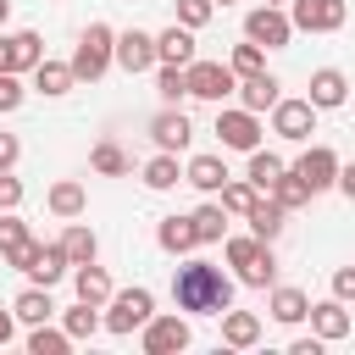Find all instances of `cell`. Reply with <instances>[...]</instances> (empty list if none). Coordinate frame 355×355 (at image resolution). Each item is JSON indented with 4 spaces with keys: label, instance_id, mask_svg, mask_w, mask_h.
<instances>
[{
    "label": "cell",
    "instance_id": "1",
    "mask_svg": "<svg viewBox=\"0 0 355 355\" xmlns=\"http://www.w3.org/2000/svg\"><path fill=\"white\" fill-rule=\"evenodd\" d=\"M172 300L189 316H222L233 305V277L222 266H211V261H183L172 272Z\"/></svg>",
    "mask_w": 355,
    "mask_h": 355
},
{
    "label": "cell",
    "instance_id": "2",
    "mask_svg": "<svg viewBox=\"0 0 355 355\" xmlns=\"http://www.w3.org/2000/svg\"><path fill=\"white\" fill-rule=\"evenodd\" d=\"M150 316H155V294H150L144 283H133V288H116V294L105 300L100 327H105V333H116V338H128V333H139Z\"/></svg>",
    "mask_w": 355,
    "mask_h": 355
},
{
    "label": "cell",
    "instance_id": "3",
    "mask_svg": "<svg viewBox=\"0 0 355 355\" xmlns=\"http://www.w3.org/2000/svg\"><path fill=\"white\" fill-rule=\"evenodd\" d=\"M111 50H116V33L105 28V22H89L83 33H78V44H72V78H83V83H94V78H105V67H111Z\"/></svg>",
    "mask_w": 355,
    "mask_h": 355
},
{
    "label": "cell",
    "instance_id": "4",
    "mask_svg": "<svg viewBox=\"0 0 355 355\" xmlns=\"http://www.w3.org/2000/svg\"><path fill=\"white\" fill-rule=\"evenodd\" d=\"M244 39L261 44V50H288V39H294L288 6H255V11L244 17Z\"/></svg>",
    "mask_w": 355,
    "mask_h": 355
},
{
    "label": "cell",
    "instance_id": "5",
    "mask_svg": "<svg viewBox=\"0 0 355 355\" xmlns=\"http://www.w3.org/2000/svg\"><path fill=\"white\" fill-rule=\"evenodd\" d=\"M183 78H189V94H194V100H211V105H222V100L239 89V78H233L227 61H200V55H194V61L183 67Z\"/></svg>",
    "mask_w": 355,
    "mask_h": 355
},
{
    "label": "cell",
    "instance_id": "6",
    "mask_svg": "<svg viewBox=\"0 0 355 355\" xmlns=\"http://www.w3.org/2000/svg\"><path fill=\"white\" fill-rule=\"evenodd\" d=\"M139 333H144V338H139V344H144V355H178V349H189V344H194L189 316H161V311H155Z\"/></svg>",
    "mask_w": 355,
    "mask_h": 355
},
{
    "label": "cell",
    "instance_id": "7",
    "mask_svg": "<svg viewBox=\"0 0 355 355\" xmlns=\"http://www.w3.org/2000/svg\"><path fill=\"white\" fill-rule=\"evenodd\" d=\"M349 17L344 0H288V22L294 33H338Z\"/></svg>",
    "mask_w": 355,
    "mask_h": 355
},
{
    "label": "cell",
    "instance_id": "8",
    "mask_svg": "<svg viewBox=\"0 0 355 355\" xmlns=\"http://www.w3.org/2000/svg\"><path fill=\"white\" fill-rule=\"evenodd\" d=\"M261 116L255 111H244V105H233V111H216V139H222V150H239V155H250L255 144H261Z\"/></svg>",
    "mask_w": 355,
    "mask_h": 355
},
{
    "label": "cell",
    "instance_id": "9",
    "mask_svg": "<svg viewBox=\"0 0 355 355\" xmlns=\"http://www.w3.org/2000/svg\"><path fill=\"white\" fill-rule=\"evenodd\" d=\"M311 194H322V189H333L338 183V155L327 150V144H305L300 155H294V166H288Z\"/></svg>",
    "mask_w": 355,
    "mask_h": 355
},
{
    "label": "cell",
    "instance_id": "10",
    "mask_svg": "<svg viewBox=\"0 0 355 355\" xmlns=\"http://www.w3.org/2000/svg\"><path fill=\"white\" fill-rule=\"evenodd\" d=\"M272 133L288 139V144H311V133H316V105H311V100H277V105H272Z\"/></svg>",
    "mask_w": 355,
    "mask_h": 355
},
{
    "label": "cell",
    "instance_id": "11",
    "mask_svg": "<svg viewBox=\"0 0 355 355\" xmlns=\"http://www.w3.org/2000/svg\"><path fill=\"white\" fill-rule=\"evenodd\" d=\"M111 61H116L122 72H150V67H161V61H155V33H144V28H128V33H116V50H111Z\"/></svg>",
    "mask_w": 355,
    "mask_h": 355
},
{
    "label": "cell",
    "instance_id": "12",
    "mask_svg": "<svg viewBox=\"0 0 355 355\" xmlns=\"http://www.w3.org/2000/svg\"><path fill=\"white\" fill-rule=\"evenodd\" d=\"M150 139H155V150H189V139H194V122H189V111H178V105H166V111H155L150 116Z\"/></svg>",
    "mask_w": 355,
    "mask_h": 355
},
{
    "label": "cell",
    "instance_id": "13",
    "mask_svg": "<svg viewBox=\"0 0 355 355\" xmlns=\"http://www.w3.org/2000/svg\"><path fill=\"white\" fill-rule=\"evenodd\" d=\"M305 316H311V333H316L322 344H338V338H349V305H344V300H316Z\"/></svg>",
    "mask_w": 355,
    "mask_h": 355
},
{
    "label": "cell",
    "instance_id": "14",
    "mask_svg": "<svg viewBox=\"0 0 355 355\" xmlns=\"http://www.w3.org/2000/svg\"><path fill=\"white\" fill-rule=\"evenodd\" d=\"M316 111H338L344 100H349V78L338 72V67H316L311 72V94H305Z\"/></svg>",
    "mask_w": 355,
    "mask_h": 355
},
{
    "label": "cell",
    "instance_id": "15",
    "mask_svg": "<svg viewBox=\"0 0 355 355\" xmlns=\"http://www.w3.org/2000/svg\"><path fill=\"white\" fill-rule=\"evenodd\" d=\"M277 89H283V83H277L272 72H250V78H239V89H233V94H239V105H244V111H255V116H261V111H272V105L283 100Z\"/></svg>",
    "mask_w": 355,
    "mask_h": 355
},
{
    "label": "cell",
    "instance_id": "16",
    "mask_svg": "<svg viewBox=\"0 0 355 355\" xmlns=\"http://www.w3.org/2000/svg\"><path fill=\"white\" fill-rule=\"evenodd\" d=\"M67 266H72V261H67V250H61V244H39V250H33V261H28L22 272H28V283L55 288V283L67 277Z\"/></svg>",
    "mask_w": 355,
    "mask_h": 355
},
{
    "label": "cell",
    "instance_id": "17",
    "mask_svg": "<svg viewBox=\"0 0 355 355\" xmlns=\"http://www.w3.org/2000/svg\"><path fill=\"white\" fill-rule=\"evenodd\" d=\"M266 311H272V322L294 327V322H305V311H311V294H305V288H294V283H272V300H266Z\"/></svg>",
    "mask_w": 355,
    "mask_h": 355
},
{
    "label": "cell",
    "instance_id": "18",
    "mask_svg": "<svg viewBox=\"0 0 355 355\" xmlns=\"http://www.w3.org/2000/svg\"><path fill=\"white\" fill-rule=\"evenodd\" d=\"M222 344H227V349H255V344H261V316L227 305V311H222Z\"/></svg>",
    "mask_w": 355,
    "mask_h": 355
},
{
    "label": "cell",
    "instance_id": "19",
    "mask_svg": "<svg viewBox=\"0 0 355 355\" xmlns=\"http://www.w3.org/2000/svg\"><path fill=\"white\" fill-rule=\"evenodd\" d=\"M155 61H166V67H189V61H194V28L172 22L166 33H155Z\"/></svg>",
    "mask_w": 355,
    "mask_h": 355
},
{
    "label": "cell",
    "instance_id": "20",
    "mask_svg": "<svg viewBox=\"0 0 355 355\" xmlns=\"http://www.w3.org/2000/svg\"><path fill=\"white\" fill-rule=\"evenodd\" d=\"M44 205H50V216H61V222H72V216H83V205H89V194H83V183H78V178H61V183H50V194H44Z\"/></svg>",
    "mask_w": 355,
    "mask_h": 355
},
{
    "label": "cell",
    "instance_id": "21",
    "mask_svg": "<svg viewBox=\"0 0 355 355\" xmlns=\"http://www.w3.org/2000/svg\"><path fill=\"white\" fill-rule=\"evenodd\" d=\"M55 244L67 250V261H72V266H89V261L100 255V239H94V227H89V222H78V216L67 222V233H61Z\"/></svg>",
    "mask_w": 355,
    "mask_h": 355
},
{
    "label": "cell",
    "instance_id": "22",
    "mask_svg": "<svg viewBox=\"0 0 355 355\" xmlns=\"http://www.w3.org/2000/svg\"><path fill=\"white\" fill-rule=\"evenodd\" d=\"M11 316H17V322H28V327H33V322H50V316H55L50 288H44V283H28V288L11 300Z\"/></svg>",
    "mask_w": 355,
    "mask_h": 355
},
{
    "label": "cell",
    "instance_id": "23",
    "mask_svg": "<svg viewBox=\"0 0 355 355\" xmlns=\"http://www.w3.org/2000/svg\"><path fill=\"white\" fill-rule=\"evenodd\" d=\"M183 183H194L200 194H216V189L227 183V161H222V155H194V161L183 166Z\"/></svg>",
    "mask_w": 355,
    "mask_h": 355
},
{
    "label": "cell",
    "instance_id": "24",
    "mask_svg": "<svg viewBox=\"0 0 355 355\" xmlns=\"http://www.w3.org/2000/svg\"><path fill=\"white\" fill-rule=\"evenodd\" d=\"M244 222H250V233H255V239H266V244H272V239L283 233V222H288V211H283V205H277V200L266 194V200H255V205L244 211Z\"/></svg>",
    "mask_w": 355,
    "mask_h": 355
},
{
    "label": "cell",
    "instance_id": "25",
    "mask_svg": "<svg viewBox=\"0 0 355 355\" xmlns=\"http://www.w3.org/2000/svg\"><path fill=\"white\" fill-rule=\"evenodd\" d=\"M155 244H161L166 255H189V250H200V239H194V222H189V216H161Z\"/></svg>",
    "mask_w": 355,
    "mask_h": 355
},
{
    "label": "cell",
    "instance_id": "26",
    "mask_svg": "<svg viewBox=\"0 0 355 355\" xmlns=\"http://www.w3.org/2000/svg\"><path fill=\"white\" fill-rule=\"evenodd\" d=\"M72 288H78L83 305H105V300L116 294L111 277H105V266H94V261H89V266H72Z\"/></svg>",
    "mask_w": 355,
    "mask_h": 355
},
{
    "label": "cell",
    "instance_id": "27",
    "mask_svg": "<svg viewBox=\"0 0 355 355\" xmlns=\"http://www.w3.org/2000/svg\"><path fill=\"white\" fill-rule=\"evenodd\" d=\"M189 222H194V239H200V244H222V239H227V211H222L216 200L194 205V211H189Z\"/></svg>",
    "mask_w": 355,
    "mask_h": 355
},
{
    "label": "cell",
    "instance_id": "28",
    "mask_svg": "<svg viewBox=\"0 0 355 355\" xmlns=\"http://www.w3.org/2000/svg\"><path fill=\"white\" fill-rule=\"evenodd\" d=\"M33 244V233H28V222L17 216V211H0V261L6 266H17V255Z\"/></svg>",
    "mask_w": 355,
    "mask_h": 355
},
{
    "label": "cell",
    "instance_id": "29",
    "mask_svg": "<svg viewBox=\"0 0 355 355\" xmlns=\"http://www.w3.org/2000/svg\"><path fill=\"white\" fill-rule=\"evenodd\" d=\"M11 39V72H33L39 61H44V39L33 33V28H17V33H6Z\"/></svg>",
    "mask_w": 355,
    "mask_h": 355
},
{
    "label": "cell",
    "instance_id": "30",
    "mask_svg": "<svg viewBox=\"0 0 355 355\" xmlns=\"http://www.w3.org/2000/svg\"><path fill=\"white\" fill-rule=\"evenodd\" d=\"M89 166H94L100 178H128V172H133V161H128V150H122L116 139H100V144L89 150Z\"/></svg>",
    "mask_w": 355,
    "mask_h": 355
},
{
    "label": "cell",
    "instance_id": "31",
    "mask_svg": "<svg viewBox=\"0 0 355 355\" xmlns=\"http://www.w3.org/2000/svg\"><path fill=\"white\" fill-rule=\"evenodd\" d=\"M72 83H78V78H72V67H67V61H50V55H44V61L33 67V89H39V94H50V100H55V94H67Z\"/></svg>",
    "mask_w": 355,
    "mask_h": 355
},
{
    "label": "cell",
    "instance_id": "32",
    "mask_svg": "<svg viewBox=\"0 0 355 355\" xmlns=\"http://www.w3.org/2000/svg\"><path fill=\"white\" fill-rule=\"evenodd\" d=\"M178 178H183V166H178V155L172 150H155L150 161H144V189H178Z\"/></svg>",
    "mask_w": 355,
    "mask_h": 355
},
{
    "label": "cell",
    "instance_id": "33",
    "mask_svg": "<svg viewBox=\"0 0 355 355\" xmlns=\"http://www.w3.org/2000/svg\"><path fill=\"white\" fill-rule=\"evenodd\" d=\"M283 166H288L283 155H272V150H261V144H255V150H250V172H244V178H250V183H255V189L266 194V189H272V183L283 178Z\"/></svg>",
    "mask_w": 355,
    "mask_h": 355
},
{
    "label": "cell",
    "instance_id": "34",
    "mask_svg": "<svg viewBox=\"0 0 355 355\" xmlns=\"http://www.w3.org/2000/svg\"><path fill=\"white\" fill-rule=\"evenodd\" d=\"M216 194H222V200H216V205H222V211H227V216H244V211H250V205H255V200H261V189H255V183H250V178H239V183H233V178H227V183H222V189H216Z\"/></svg>",
    "mask_w": 355,
    "mask_h": 355
},
{
    "label": "cell",
    "instance_id": "35",
    "mask_svg": "<svg viewBox=\"0 0 355 355\" xmlns=\"http://www.w3.org/2000/svg\"><path fill=\"white\" fill-rule=\"evenodd\" d=\"M239 283H244V288H272V283H277V255H272V244H261V255H255L250 266H239Z\"/></svg>",
    "mask_w": 355,
    "mask_h": 355
},
{
    "label": "cell",
    "instance_id": "36",
    "mask_svg": "<svg viewBox=\"0 0 355 355\" xmlns=\"http://www.w3.org/2000/svg\"><path fill=\"white\" fill-rule=\"evenodd\" d=\"M72 349V338H67V327H50V322H33V333H28V355H67Z\"/></svg>",
    "mask_w": 355,
    "mask_h": 355
},
{
    "label": "cell",
    "instance_id": "37",
    "mask_svg": "<svg viewBox=\"0 0 355 355\" xmlns=\"http://www.w3.org/2000/svg\"><path fill=\"white\" fill-rule=\"evenodd\" d=\"M266 194H272V200H277L283 211H300V205H311V200H316V194H311V189H305V183H300V178H294L288 166H283V178H277V183H272Z\"/></svg>",
    "mask_w": 355,
    "mask_h": 355
},
{
    "label": "cell",
    "instance_id": "38",
    "mask_svg": "<svg viewBox=\"0 0 355 355\" xmlns=\"http://www.w3.org/2000/svg\"><path fill=\"white\" fill-rule=\"evenodd\" d=\"M61 327H67L72 344H78V338H94V333H100V305H83V300H78V305L61 316Z\"/></svg>",
    "mask_w": 355,
    "mask_h": 355
},
{
    "label": "cell",
    "instance_id": "39",
    "mask_svg": "<svg viewBox=\"0 0 355 355\" xmlns=\"http://www.w3.org/2000/svg\"><path fill=\"white\" fill-rule=\"evenodd\" d=\"M227 67H233V78H250V72H266V50L261 44H233V55H227Z\"/></svg>",
    "mask_w": 355,
    "mask_h": 355
},
{
    "label": "cell",
    "instance_id": "40",
    "mask_svg": "<svg viewBox=\"0 0 355 355\" xmlns=\"http://www.w3.org/2000/svg\"><path fill=\"white\" fill-rule=\"evenodd\" d=\"M155 89H161V100H166V105H178V100L189 94V78H183V67H166V61H161V72H155Z\"/></svg>",
    "mask_w": 355,
    "mask_h": 355
},
{
    "label": "cell",
    "instance_id": "41",
    "mask_svg": "<svg viewBox=\"0 0 355 355\" xmlns=\"http://www.w3.org/2000/svg\"><path fill=\"white\" fill-rule=\"evenodd\" d=\"M211 17H216V0H178V22H183V28H194V33H200Z\"/></svg>",
    "mask_w": 355,
    "mask_h": 355
},
{
    "label": "cell",
    "instance_id": "42",
    "mask_svg": "<svg viewBox=\"0 0 355 355\" xmlns=\"http://www.w3.org/2000/svg\"><path fill=\"white\" fill-rule=\"evenodd\" d=\"M28 100V89H22V72H0V116L6 111H17Z\"/></svg>",
    "mask_w": 355,
    "mask_h": 355
},
{
    "label": "cell",
    "instance_id": "43",
    "mask_svg": "<svg viewBox=\"0 0 355 355\" xmlns=\"http://www.w3.org/2000/svg\"><path fill=\"white\" fill-rule=\"evenodd\" d=\"M333 300L355 305V266H338V272H333Z\"/></svg>",
    "mask_w": 355,
    "mask_h": 355
},
{
    "label": "cell",
    "instance_id": "44",
    "mask_svg": "<svg viewBox=\"0 0 355 355\" xmlns=\"http://www.w3.org/2000/svg\"><path fill=\"white\" fill-rule=\"evenodd\" d=\"M17 205H22V178L0 172V211H17Z\"/></svg>",
    "mask_w": 355,
    "mask_h": 355
},
{
    "label": "cell",
    "instance_id": "45",
    "mask_svg": "<svg viewBox=\"0 0 355 355\" xmlns=\"http://www.w3.org/2000/svg\"><path fill=\"white\" fill-rule=\"evenodd\" d=\"M17 155H22V139H17V133H0V172H11Z\"/></svg>",
    "mask_w": 355,
    "mask_h": 355
},
{
    "label": "cell",
    "instance_id": "46",
    "mask_svg": "<svg viewBox=\"0 0 355 355\" xmlns=\"http://www.w3.org/2000/svg\"><path fill=\"white\" fill-rule=\"evenodd\" d=\"M333 189H344L349 200H355V161H338V183Z\"/></svg>",
    "mask_w": 355,
    "mask_h": 355
},
{
    "label": "cell",
    "instance_id": "47",
    "mask_svg": "<svg viewBox=\"0 0 355 355\" xmlns=\"http://www.w3.org/2000/svg\"><path fill=\"white\" fill-rule=\"evenodd\" d=\"M17 338V316H11V305H0V349Z\"/></svg>",
    "mask_w": 355,
    "mask_h": 355
},
{
    "label": "cell",
    "instance_id": "48",
    "mask_svg": "<svg viewBox=\"0 0 355 355\" xmlns=\"http://www.w3.org/2000/svg\"><path fill=\"white\" fill-rule=\"evenodd\" d=\"M288 355H322V338H316V333H311V338H294Z\"/></svg>",
    "mask_w": 355,
    "mask_h": 355
},
{
    "label": "cell",
    "instance_id": "49",
    "mask_svg": "<svg viewBox=\"0 0 355 355\" xmlns=\"http://www.w3.org/2000/svg\"><path fill=\"white\" fill-rule=\"evenodd\" d=\"M0 72H11V39L0 33Z\"/></svg>",
    "mask_w": 355,
    "mask_h": 355
},
{
    "label": "cell",
    "instance_id": "50",
    "mask_svg": "<svg viewBox=\"0 0 355 355\" xmlns=\"http://www.w3.org/2000/svg\"><path fill=\"white\" fill-rule=\"evenodd\" d=\"M6 17H11V0H0V28H6Z\"/></svg>",
    "mask_w": 355,
    "mask_h": 355
},
{
    "label": "cell",
    "instance_id": "51",
    "mask_svg": "<svg viewBox=\"0 0 355 355\" xmlns=\"http://www.w3.org/2000/svg\"><path fill=\"white\" fill-rule=\"evenodd\" d=\"M261 6H288V0H261Z\"/></svg>",
    "mask_w": 355,
    "mask_h": 355
},
{
    "label": "cell",
    "instance_id": "52",
    "mask_svg": "<svg viewBox=\"0 0 355 355\" xmlns=\"http://www.w3.org/2000/svg\"><path fill=\"white\" fill-rule=\"evenodd\" d=\"M216 6H233V0H216Z\"/></svg>",
    "mask_w": 355,
    "mask_h": 355
}]
</instances>
